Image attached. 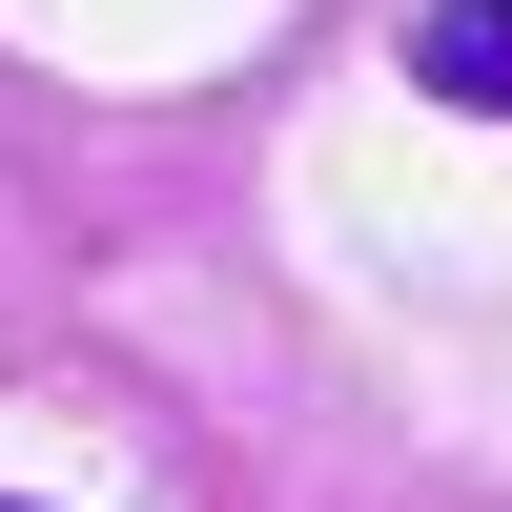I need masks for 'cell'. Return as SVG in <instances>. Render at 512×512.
<instances>
[{
    "mask_svg": "<svg viewBox=\"0 0 512 512\" xmlns=\"http://www.w3.org/2000/svg\"><path fill=\"white\" fill-rule=\"evenodd\" d=\"M410 82L451 123H512V0H410Z\"/></svg>",
    "mask_w": 512,
    "mask_h": 512,
    "instance_id": "cell-1",
    "label": "cell"
},
{
    "mask_svg": "<svg viewBox=\"0 0 512 512\" xmlns=\"http://www.w3.org/2000/svg\"><path fill=\"white\" fill-rule=\"evenodd\" d=\"M0 512H21V492H0Z\"/></svg>",
    "mask_w": 512,
    "mask_h": 512,
    "instance_id": "cell-2",
    "label": "cell"
}]
</instances>
